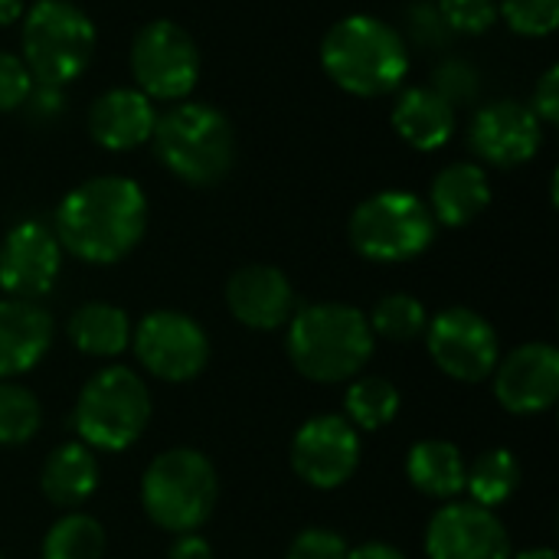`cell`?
Instances as JSON below:
<instances>
[{
    "label": "cell",
    "instance_id": "obj_40",
    "mask_svg": "<svg viewBox=\"0 0 559 559\" xmlns=\"http://www.w3.org/2000/svg\"><path fill=\"white\" fill-rule=\"evenodd\" d=\"M0 559H3V557H0Z\"/></svg>",
    "mask_w": 559,
    "mask_h": 559
},
{
    "label": "cell",
    "instance_id": "obj_31",
    "mask_svg": "<svg viewBox=\"0 0 559 559\" xmlns=\"http://www.w3.org/2000/svg\"><path fill=\"white\" fill-rule=\"evenodd\" d=\"M439 16L455 33H488L498 23V0H439Z\"/></svg>",
    "mask_w": 559,
    "mask_h": 559
},
{
    "label": "cell",
    "instance_id": "obj_1",
    "mask_svg": "<svg viewBox=\"0 0 559 559\" xmlns=\"http://www.w3.org/2000/svg\"><path fill=\"white\" fill-rule=\"evenodd\" d=\"M147 200L128 177H92L79 183L56 213V239L75 259L108 265L124 259L144 236Z\"/></svg>",
    "mask_w": 559,
    "mask_h": 559
},
{
    "label": "cell",
    "instance_id": "obj_24",
    "mask_svg": "<svg viewBox=\"0 0 559 559\" xmlns=\"http://www.w3.org/2000/svg\"><path fill=\"white\" fill-rule=\"evenodd\" d=\"M69 341L88 357H118L131 344V321L115 305L88 301L69 318Z\"/></svg>",
    "mask_w": 559,
    "mask_h": 559
},
{
    "label": "cell",
    "instance_id": "obj_22",
    "mask_svg": "<svg viewBox=\"0 0 559 559\" xmlns=\"http://www.w3.org/2000/svg\"><path fill=\"white\" fill-rule=\"evenodd\" d=\"M39 485H43V495L56 508H79V504H85L95 495V488H98V462H95L92 449L82 445V442L59 445L46 459Z\"/></svg>",
    "mask_w": 559,
    "mask_h": 559
},
{
    "label": "cell",
    "instance_id": "obj_9",
    "mask_svg": "<svg viewBox=\"0 0 559 559\" xmlns=\"http://www.w3.org/2000/svg\"><path fill=\"white\" fill-rule=\"evenodd\" d=\"M131 75L147 98L180 102L200 79V49L180 23L151 20L131 43Z\"/></svg>",
    "mask_w": 559,
    "mask_h": 559
},
{
    "label": "cell",
    "instance_id": "obj_38",
    "mask_svg": "<svg viewBox=\"0 0 559 559\" xmlns=\"http://www.w3.org/2000/svg\"><path fill=\"white\" fill-rule=\"evenodd\" d=\"M23 16V0H0V26H10Z\"/></svg>",
    "mask_w": 559,
    "mask_h": 559
},
{
    "label": "cell",
    "instance_id": "obj_26",
    "mask_svg": "<svg viewBox=\"0 0 559 559\" xmlns=\"http://www.w3.org/2000/svg\"><path fill=\"white\" fill-rule=\"evenodd\" d=\"M400 390L396 383L383 380V377H360L350 383L344 406H347V423L367 432H377L383 426H390L400 413Z\"/></svg>",
    "mask_w": 559,
    "mask_h": 559
},
{
    "label": "cell",
    "instance_id": "obj_6",
    "mask_svg": "<svg viewBox=\"0 0 559 559\" xmlns=\"http://www.w3.org/2000/svg\"><path fill=\"white\" fill-rule=\"evenodd\" d=\"M151 419V396L144 380L128 367L95 373L75 400V432L82 445L98 452L131 449Z\"/></svg>",
    "mask_w": 559,
    "mask_h": 559
},
{
    "label": "cell",
    "instance_id": "obj_21",
    "mask_svg": "<svg viewBox=\"0 0 559 559\" xmlns=\"http://www.w3.org/2000/svg\"><path fill=\"white\" fill-rule=\"evenodd\" d=\"M491 203L488 174L478 164H452L445 167L429 190V213L442 226H468Z\"/></svg>",
    "mask_w": 559,
    "mask_h": 559
},
{
    "label": "cell",
    "instance_id": "obj_27",
    "mask_svg": "<svg viewBox=\"0 0 559 559\" xmlns=\"http://www.w3.org/2000/svg\"><path fill=\"white\" fill-rule=\"evenodd\" d=\"M102 554H105V531L88 514L59 518L43 540V559H102Z\"/></svg>",
    "mask_w": 559,
    "mask_h": 559
},
{
    "label": "cell",
    "instance_id": "obj_39",
    "mask_svg": "<svg viewBox=\"0 0 559 559\" xmlns=\"http://www.w3.org/2000/svg\"><path fill=\"white\" fill-rule=\"evenodd\" d=\"M511 559H557V554H554L550 547H540V550H524L521 557H511Z\"/></svg>",
    "mask_w": 559,
    "mask_h": 559
},
{
    "label": "cell",
    "instance_id": "obj_5",
    "mask_svg": "<svg viewBox=\"0 0 559 559\" xmlns=\"http://www.w3.org/2000/svg\"><path fill=\"white\" fill-rule=\"evenodd\" d=\"M216 498V468L197 449H170L157 455L141 481V504L167 534H197L210 521Z\"/></svg>",
    "mask_w": 559,
    "mask_h": 559
},
{
    "label": "cell",
    "instance_id": "obj_4",
    "mask_svg": "<svg viewBox=\"0 0 559 559\" xmlns=\"http://www.w3.org/2000/svg\"><path fill=\"white\" fill-rule=\"evenodd\" d=\"M154 151L160 164L193 187L226 180L236 160V134L223 111L200 102H180L154 124Z\"/></svg>",
    "mask_w": 559,
    "mask_h": 559
},
{
    "label": "cell",
    "instance_id": "obj_35",
    "mask_svg": "<svg viewBox=\"0 0 559 559\" xmlns=\"http://www.w3.org/2000/svg\"><path fill=\"white\" fill-rule=\"evenodd\" d=\"M531 111L540 118V124H557L559 121V69L550 66L540 82L534 85V105Z\"/></svg>",
    "mask_w": 559,
    "mask_h": 559
},
{
    "label": "cell",
    "instance_id": "obj_3",
    "mask_svg": "<svg viewBox=\"0 0 559 559\" xmlns=\"http://www.w3.org/2000/svg\"><path fill=\"white\" fill-rule=\"evenodd\" d=\"M285 344L301 377L314 383H341L367 367L373 354V331L364 311L328 301L292 314Z\"/></svg>",
    "mask_w": 559,
    "mask_h": 559
},
{
    "label": "cell",
    "instance_id": "obj_25",
    "mask_svg": "<svg viewBox=\"0 0 559 559\" xmlns=\"http://www.w3.org/2000/svg\"><path fill=\"white\" fill-rule=\"evenodd\" d=\"M518 485H521V465H518L514 452H508V449H491L465 468V491L472 495L475 504H481L488 511H495L508 498H514Z\"/></svg>",
    "mask_w": 559,
    "mask_h": 559
},
{
    "label": "cell",
    "instance_id": "obj_33",
    "mask_svg": "<svg viewBox=\"0 0 559 559\" xmlns=\"http://www.w3.org/2000/svg\"><path fill=\"white\" fill-rule=\"evenodd\" d=\"M29 92H33V75L23 66V59L0 52V111H13L26 105Z\"/></svg>",
    "mask_w": 559,
    "mask_h": 559
},
{
    "label": "cell",
    "instance_id": "obj_19",
    "mask_svg": "<svg viewBox=\"0 0 559 559\" xmlns=\"http://www.w3.org/2000/svg\"><path fill=\"white\" fill-rule=\"evenodd\" d=\"M52 344V318L36 301H0V380L36 367Z\"/></svg>",
    "mask_w": 559,
    "mask_h": 559
},
{
    "label": "cell",
    "instance_id": "obj_13",
    "mask_svg": "<svg viewBox=\"0 0 559 559\" xmlns=\"http://www.w3.org/2000/svg\"><path fill=\"white\" fill-rule=\"evenodd\" d=\"M429 559H511V537L501 518L475 501L439 508L426 531Z\"/></svg>",
    "mask_w": 559,
    "mask_h": 559
},
{
    "label": "cell",
    "instance_id": "obj_7",
    "mask_svg": "<svg viewBox=\"0 0 559 559\" xmlns=\"http://www.w3.org/2000/svg\"><path fill=\"white\" fill-rule=\"evenodd\" d=\"M95 52V26L69 0H39L23 13V66L36 85L62 88L79 79Z\"/></svg>",
    "mask_w": 559,
    "mask_h": 559
},
{
    "label": "cell",
    "instance_id": "obj_34",
    "mask_svg": "<svg viewBox=\"0 0 559 559\" xmlns=\"http://www.w3.org/2000/svg\"><path fill=\"white\" fill-rule=\"evenodd\" d=\"M436 92H439L449 105L475 98V92H478L475 69H472L468 62H459V59H455V62H445V66L436 72Z\"/></svg>",
    "mask_w": 559,
    "mask_h": 559
},
{
    "label": "cell",
    "instance_id": "obj_23",
    "mask_svg": "<svg viewBox=\"0 0 559 559\" xmlns=\"http://www.w3.org/2000/svg\"><path fill=\"white\" fill-rule=\"evenodd\" d=\"M406 478L413 481L416 491L439 501H452L455 495L465 491V459L452 442L423 439L409 449Z\"/></svg>",
    "mask_w": 559,
    "mask_h": 559
},
{
    "label": "cell",
    "instance_id": "obj_2",
    "mask_svg": "<svg viewBox=\"0 0 559 559\" xmlns=\"http://www.w3.org/2000/svg\"><path fill=\"white\" fill-rule=\"evenodd\" d=\"M324 72L350 95L377 98L403 85L409 72V52L403 36L367 13L337 20L321 43Z\"/></svg>",
    "mask_w": 559,
    "mask_h": 559
},
{
    "label": "cell",
    "instance_id": "obj_30",
    "mask_svg": "<svg viewBox=\"0 0 559 559\" xmlns=\"http://www.w3.org/2000/svg\"><path fill=\"white\" fill-rule=\"evenodd\" d=\"M498 16L521 36H550L559 23V0H501Z\"/></svg>",
    "mask_w": 559,
    "mask_h": 559
},
{
    "label": "cell",
    "instance_id": "obj_37",
    "mask_svg": "<svg viewBox=\"0 0 559 559\" xmlns=\"http://www.w3.org/2000/svg\"><path fill=\"white\" fill-rule=\"evenodd\" d=\"M347 559H406L396 547H390V544H364V547H357V550H350Z\"/></svg>",
    "mask_w": 559,
    "mask_h": 559
},
{
    "label": "cell",
    "instance_id": "obj_29",
    "mask_svg": "<svg viewBox=\"0 0 559 559\" xmlns=\"http://www.w3.org/2000/svg\"><path fill=\"white\" fill-rule=\"evenodd\" d=\"M39 400L20 383H0V445H23L39 432Z\"/></svg>",
    "mask_w": 559,
    "mask_h": 559
},
{
    "label": "cell",
    "instance_id": "obj_10",
    "mask_svg": "<svg viewBox=\"0 0 559 559\" xmlns=\"http://www.w3.org/2000/svg\"><path fill=\"white\" fill-rule=\"evenodd\" d=\"M131 347L141 367L167 383H187L200 377L210 360L206 331L180 311H151L131 331Z\"/></svg>",
    "mask_w": 559,
    "mask_h": 559
},
{
    "label": "cell",
    "instance_id": "obj_16",
    "mask_svg": "<svg viewBox=\"0 0 559 559\" xmlns=\"http://www.w3.org/2000/svg\"><path fill=\"white\" fill-rule=\"evenodd\" d=\"M544 124L524 102H491L472 121V147L495 167H518L537 157Z\"/></svg>",
    "mask_w": 559,
    "mask_h": 559
},
{
    "label": "cell",
    "instance_id": "obj_28",
    "mask_svg": "<svg viewBox=\"0 0 559 559\" xmlns=\"http://www.w3.org/2000/svg\"><path fill=\"white\" fill-rule=\"evenodd\" d=\"M370 331L386 337V341H413L426 331V308L413 295H386L377 301V308L367 318Z\"/></svg>",
    "mask_w": 559,
    "mask_h": 559
},
{
    "label": "cell",
    "instance_id": "obj_11",
    "mask_svg": "<svg viewBox=\"0 0 559 559\" xmlns=\"http://www.w3.org/2000/svg\"><path fill=\"white\" fill-rule=\"evenodd\" d=\"M436 367L459 383H481L501 360L495 328L472 308H445L426 324Z\"/></svg>",
    "mask_w": 559,
    "mask_h": 559
},
{
    "label": "cell",
    "instance_id": "obj_18",
    "mask_svg": "<svg viewBox=\"0 0 559 559\" xmlns=\"http://www.w3.org/2000/svg\"><path fill=\"white\" fill-rule=\"evenodd\" d=\"M157 111L138 88H111L88 108V131L108 151H134L151 141Z\"/></svg>",
    "mask_w": 559,
    "mask_h": 559
},
{
    "label": "cell",
    "instance_id": "obj_8",
    "mask_svg": "<svg viewBox=\"0 0 559 559\" xmlns=\"http://www.w3.org/2000/svg\"><path fill=\"white\" fill-rule=\"evenodd\" d=\"M436 239L429 206L406 190H383L350 216V242L370 262H409Z\"/></svg>",
    "mask_w": 559,
    "mask_h": 559
},
{
    "label": "cell",
    "instance_id": "obj_20",
    "mask_svg": "<svg viewBox=\"0 0 559 559\" xmlns=\"http://www.w3.org/2000/svg\"><path fill=\"white\" fill-rule=\"evenodd\" d=\"M393 128L409 147L439 151L455 134V105L429 85H413L393 105Z\"/></svg>",
    "mask_w": 559,
    "mask_h": 559
},
{
    "label": "cell",
    "instance_id": "obj_12",
    "mask_svg": "<svg viewBox=\"0 0 559 559\" xmlns=\"http://www.w3.org/2000/svg\"><path fill=\"white\" fill-rule=\"evenodd\" d=\"M360 465V436L344 416H314L292 439V468L295 475L318 488L334 491Z\"/></svg>",
    "mask_w": 559,
    "mask_h": 559
},
{
    "label": "cell",
    "instance_id": "obj_15",
    "mask_svg": "<svg viewBox=\"0 0 559 559\" xmlns=\"http://www.w3.org/2000/svg\"><path fill=\"white\" fill-rule=\"evenodd\" d=\"M62 265V246L43 223H20L0 246V288L10 298L33 301L52 292Z\"/></svg>",
    "mask_w": 559,
    "mask_h": 559
},
{
    "label": "cell",
    "instance_id": "obj_14",
    "mask_svg": "<svg viewBox=\"0 0 559 559\" xmlns=\"http://www.w3.org/2000/svg\"><path fill=\"white\" fill-rule=\"evenodd\" d=\"M495 396L514 416L547 413L559 396V350L554 344H521L495 367Z\"/></svg>",
    "mask_w": 559,
    "mask_h": 559
},
{
    "label": "cell",
    "instance_id": "obj_32",
    "mask_svg": "<svg viewBox=\"0 0 559 559\" xmlns=\"http://www.w3.org/2000/svg\"><path fill=\"white\" fill-rule=\"evenodd\" d=\"M347 540L334 531L324 527H311L305 534H298L288 547L285 559H347Z\"/></svg>",
    "mask_w": 559,
    "mask_h": 559
},
{
    "label": "cell",
    "instance_id": "obj_17",
    "mask_svg": "<svg viewBox=\"0 0 559 559\" xmlns=\"http://www.w3.org/2000/svg\"><path fill=\"white\" fill-rule=\"evenodd\" d=\"M226 305L239 324L252 331H275L295 314V292L282 269L246 265L229 278Z\"/></svg>",
    "mask_w": 559,
    "mask_h": 559
},
{
    "label": "cell",
    "instance_id": "obj_36",
    "mask_svg": "<svg viewBox=\"0 0 559 559\" xmlns=\"http://www.w3.org/2000/svg\"><path fill=\"white\" fill-rule=\"evenodd\" d=\"M167 559H213V547L200 534H177Z\"/></svg>",
    "mask_w": 559,
    "mask_h": 559
}]
</instances>
